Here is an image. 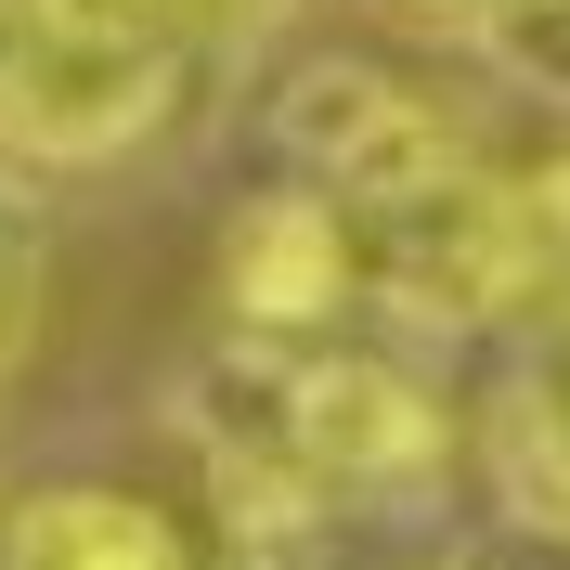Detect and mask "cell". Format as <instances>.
I'll return each mask as SVG.
<instances>
[{
	"mask_svg": "<svg viewBox=\"0 0 570 570\" xmlns=\"http://www.w3.org/2000/svg\"><path fill=\"white\" fill-rule=\"evenodd\" d=\"M39 285H52V220H39V181L0 156V390L39 351Z\"/></svg>",
	"mask_w": 570,
	"mask_h": 570,
	"instance_id": "8",
	"label": "cell"
},
{
	"mask_svg": "<svg viewBox=\"0 0 570 570\" xmlns=\"http://www.w3.org/2000/svg\"><path fill=\"white\" fill-rule=\"evenodd\" d=\"M298 466L324 505H402L454 466V415L390 351H312L298 337Z\"/></svg>",
	"mask_w": 570,
	"mask_h": 570,
	"instance_id": "3",
	"label": "cell"
},
{
	"mask_svg": "<svg viewBox=\"0 0 570 570\" xmlns=\"http://www.w3.org/2000/svg\"><path fill=\"white\" fill-rule=\"evenodd\" d=\"M505 181H519V208L558 234V259H570V105H558V130L532 142V156H505Z\"/></svg>",
	"mask_w": 570,
	"mask_h": 570,
	"instance_id": "10",
	"label": "cell"
},
{
	"mask_svg": "<svg viewBox=\"0 0 570 570\" xmlns=\"http://www.w3.org/2000/svg\"><path fill=\"white\" fill-rule=\"evenodd\" d=\"M39 27H52V0H0V91L27 78V52H39Z\"/></svg>",
	"mask_w": 570,
	"mask_h": 570,
	"instance_id": "13",
	"label": "cell"
},
{
	"mask_svg": "<svg viewBox=\"0 0 570 570\" xmlns=\"http://www.w3.org/2000/svg\"><path fill=\"white\" fill-rule=\"evenodd\" d=\"M0 505H13V493H0Z\"/></svg>",
	"mask_w": 570,
	"mask_h": 570,
	"instance_id": "15",
	"label": "cell"
},
{
	"mask_svg": "<svg viewBox=\"0 0 570 570\" xmlns=\"http://www.w3.org/2000/svg\"><path fill=\"white\" fill-rule=\"evenodd\" d=\"M402 13H415V27H454V39L480 27V0H402Z\"/></svg>",
	"mask_w": 570,
	"mask_h": 570,
	"instance_id": "14",
	"label": "cell"
},
{
	"mask_svg": "<svg viewBox=\"0 0 570 570\" xmlns=\"http://www.w3.org/2000/svg\"><path fill=\"white\" fill-rule=\"evenodd\" d=\"M351 234H363V298L402 324H519L570 273L558 234L519 208L505 156H480V142L441 156L428 181H402V195H363Z\"/></svg>",
	"mask_w": 570,
	"mask_h": 570,
	"instance_id": "1",
	"label": "cell"
},
{
	"mask_svg": "<svg viewBox=\"0 0 570 570\" xmlns=\"http://www.w3.org/2000/svg\"><path fill=\"white\" fill-rule=\"evenodd\" d=\"M66 27H169L181 39V0H52Z\"/></svg>",
	"mask_w": 570,
	"mask_h": 570,
	"instance_id": "12",
	"label": "cell"
},
{
	"mask_svg": "<svg viewBox=\"0 0 570 570\" xmlns=\"http://www.w3.org/2000/svg\"><path fill=\"white\" fill-rule=\"evenodd\" d=\"M0 570H195V532L117 480H39L0 505Z\"/></svg>",
	"mask_w": 570,
	"mask_h": 570,
	"instance_id": "6",
	"label": "cell"
},
{
	"mask_svg": "<svg viewBox=\"0 0 570 570\" xmlns=\"http://www.w3.org/2000/svg\"><path fill=\"white\" fill-rule=\"evenodd\" d=\"M181 78H195V39H169V27H66L52 13L27 78L0 91V156L13 169H105V156H130L181 105Z\"/></svg>",
	"mask_w": 570,
	"mask_h": 570,
	"instance_id": "2",
	"label": "cell"
},
{
	"mask_svg": "<svg viewBox=\"0 0 570 570\" xmlns=\"http://www.w3.org/2000/svg\"><path fill=\"white\" fill-rule=\"evenodd\" d=\"M519 324L532 337H519V363L493 390V480H505V519H558L570 532V273Z\"/></svg>",
	"mask_w": 570,
	"mask_h": 570,
	"instance_id": "7",
	"label": "cell"
},
{
	"mask_svg": "<svg viewBox=\"0 0 570 570\" xmlns=\"http://www.w3.org/2000/svg\"><path fill=\"white\" fill-rule=\"evenodd\" d=\"M454 570H570V532L558 519H505V532H480Z\"/></svg>",
	"mask_w": 570,
	"mask_h": 570,
	"instance_id": "11",
	"label": "cell"
},
{
	"mask_svg": "<svg viewBox=\"0 0 570 570\" xmlns=\"http://www.w3.org/2000/svg\"><path fill=\"white\" fill-rule=\"evenodd\" d=\"M363 298V234H351V195L324 181H273L220 220V324L234 337H324V324Z\"/></svg>",
	"mask_w": 570,
	"mask_h": 570,
	"instance_id": "5",
	"label": "cell"
},
{
	"mask_svg": "<svg viewBox=\"0 0 570 570\" xmlns=\"http://www.w3.org/2000/svg\"><path fill=\"white\" fill-rule=\"evenodd\" d=\"M480 52H493L505 91H532V105H570V0H480Z\"/></svg>",
	"mask_w": 570,
	"mask_h": 570,
	"instance_id": "9",
	"label": "cell"
},
{
	"mask_svg": "<svg viewBox=\"0 0 570 570\" xmlns=\"http://www.w3.org/2000/svg\"><path fill=\"white\" fill-rule=\"evenodd\" d=\"M273 142H285V169L324 181V195H402V181H428L441 156H466V130L428 91H402L390 66H351V52H324V66H298L273 91Z\"/></svg>",
	"mask_w": 570,
	"mask_h": 570,
	"instance_id": "4",
	"label": "cell"
}]
</instances>
